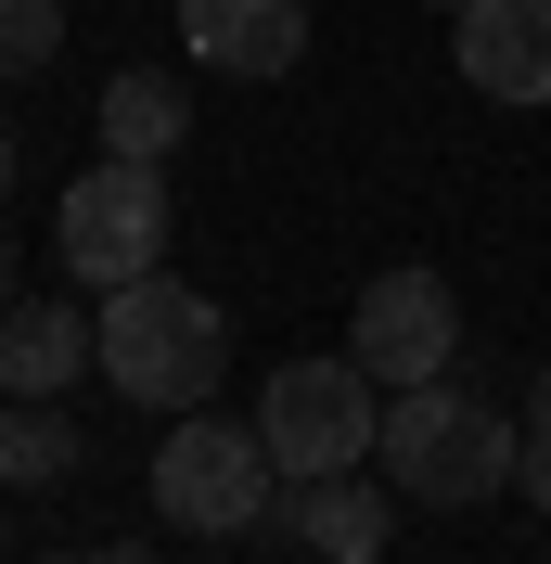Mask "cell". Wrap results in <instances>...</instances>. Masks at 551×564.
I'll list each match as a JSON object with an SVG mask.
<instances>
[{"instance_id": "9a60e30c", "label": "cell", "mask_w": 551, "mask_h": 564, "mask_svg": "<svg viewBox=\"0 0 551 564\" xmlns=\"http://www.w3.org/2000/svg\"><path fill=\"white\" fill-rule=\"evenodd\" d=\"M52 564H154V552H52Z\"/></svg>"}, {"instance_id": "277c9868", "label": "cell", "mask_w": 551, "mask_h": 564, "mask_svg": "<svg viewBox=\"0 0 551 564\" xmlns=\"http://www.w3.org/2000/svg\"><path fill=\"white\" fill-rule=\"evenodd\" d=\"M257 436H270L282 488H321V475H359L385 436V386L359 359H282L257 386Z\"/></svg>"}, {"instance_id": "ac0fdd59", "label": "cell", "mask_w": 551, "mask_h": 564, "mask_svg": "<svg viewBox=\"0 0 551 564\" xmlns=\"http://www.w3.org/2000/svg\"><path fill=\"white\" fill-rule=\"evenodd\" d=\"M0 193H13V129H0Z\"/></svg>"}, {"instance_id": "ba28073f", "label": "cell", "mask_w": 551, "mask_h": 564, "mask_svg": "<svg viewBox=\"0 0 551 564\" xmlns=\"http://www.w3.org/2000/svg\"><path fill=\"white\" fill-rule=\"evenodd\" d=\"M180 39L206 77H295L309 65V0H180Z\"/></svg>"}, {"instance_id": "7c38bea8", "label": "cell", "mask_w": 551, "mask_h": 564, "mask_svg": "<svg viewBox=\"0 0 551 564\" xmlns=\"http://www.w3.org/2000/svg\"><path fill=\"white\" fill-rule=\"evenodd\" d=\"M77 475V423L52 398H0V488H65Z\"/></svg>"}, {"instance_id": "3957f363", "label": "cell", "mask_w": 551, "mask_h": 564, "mask_svg": "<svg viewBox=\"0 0 551 564\" xmlns=\"http://www.w3.org/2000/svg\"><path fill=\"white\" fill-rule=\"evenodd\" d=\"M282 500V462L257 423H218V411H180V436H154V513H168L180 539H257Z\"/></svg>"}, {"instance_id": "d6986e66", "label": "cell", "mask_w": 551, "mask_h": 564, "mask_svg": "<svg viewBox=\"0 0 551 564\" xmlns=\"http://www.w3.org/2000/svg\"><path fill=\"white\" fill-rule=\"evenodd\" d=\"M436 13H462V0H436Z\"/></svg>"}, {"instance_id": "5bb4252c", "label": "cell", "mask_w": 551, "mask_h": 564, "mask_svg": "<svg viewBox=\"0 0 551 564\" xmlns=\"http://www.w3.org/2000/svg\"><path fill=\"white\" fill-rule=\"evenodd\" d=\"M514 488H526V500L551 513V423H526V462H514Z\"/></svg>"}, {"instance_id": "e0dca14e", "label": "cell", "mask_w": 551, "mask_h": 564, "mask_svg": "<svg viewBox=\"0 0 551 564\" xmlns=\"http://www.w3.org/2000/svg\"><path fill=\"white\" fill-rule=\"evenodd\" d=\"M526 423H551V372H539V398H526Z\"/></svg>"}, {"instance_id": "5b68a950", "label": "cell", "mask_w": 551, "mask_h": 564, "mask_svg": "<svg viewBox=\"0 0 551 564\" xmlns=\"http://www.w3.org/2000/svg\"><path fill=\"white\" fill-rule=\"evenodd\" d=\"M52 257H65L90 295L168 270V180L141 167V154H104L90 180H65V206H52Z\"/></svg>"}, {"instance_id": "4fadbf2b", "label": "cell", "mask_w": 551, "mask_h": 564, "mask_svg": "<svg viewBox=\"0 0 551 564\" xmlns=\"http://www.w3.org/2000/svg\"><path fill=\"white\" fill-rule=\"evenodd\" d=\"M65 52V0H0V77H39Z\"/></svg>"}, {"instance_id": "52a82bcc", "label": "cell", "mask_w": 551, "mask_h": 564, "mask_svg": "<svg viewBox=\"0 0 551 564\" xmlns=\"http://www.w3.org/2000/svg\"><path fill=\"white\" fill-rule=\"evenodd\" d=\"M449 65L487 104H551V0H462L449 13Z\"/></svg>"}, {"instance_id": "9c48e42d", "label": "cell", "mask_w": 551, "mask_h": 564, "mask_svg": "<svg viewBox=\"0 0 551 564\" xmlns=\"http://www.w3.org/2000/svg\"><path fill=\"white\" fill-rule=\"evenodd\" d=\"M77 372H104V321L52 308V295H13L0 308V398H65Z\"/></svg>"}, {"instance_id": "30bf717a", "label": "cell", "mask_w": 551, "mask_h": 564, "mask_svg": "<svg viewBox=\"0 0 551 564\" xmlns=\"http://www.w3.org/2000/svg\"><path fill=\"white\" fill-rule=\"evenodd\" d=\"M295 539H309L321 564H372L385 539H398V488H372V475H321V488H295Z\"/></svg>"}, {"instance_id": "6da1fadb", "label": "cell", "mask_w": 551, "mask_h": 564, "mask_svg": "<svg viewBox=\"0 0 551 564\" xmlns=\"http://www.w3.org/2000/svg\"><path fill=\"white\" fill-rule=\"evenodd\" d=\"M218 372H231V321H218V295H193V282L141 270L104 295V386L129 398V411H206Z\"/></svg>"}, {"instance_id": "8992f818", "label": "cell", "mask_w": 551, "mask_h": 564, "mask_svg": "<svg viewBox=\"0 0 551 564\" xmlns=\"http://www.w3.org/2000/svg\"><path fill=\"white\" fill-rule=\"evenodd\" d=\"M449 347H462L449 270H372V295H359V321H346V359L398 398V386H449Z\"/></svg>"}, {"instance_id": "8fae6325", "label": "cell", "mask_w": 551, "mask_h": 564, "mask_svg": "<svg viewBox=\"0 0 551 564\" xmlns=\"http://www.w3.org/2000/svg\"><path fill=\"white\" fill-rule=\"evenodd\" d=\"M180 141H193V104H180V77H104V154H141V167H168Z\"/></svg>"}, {"instance_id": "2e32d148", "label": "cell", "mask_w": 551, "mask_h": 564, "mask_svg": "<svg viewBox=\"0 0 551 564\" xmlns=\"http://www.w3.org/2000/svg\"><path fill=\"white\" fill-rule=\"evenodd\" d=\"M0 308H13V231H0Z\"/></svg>"}, {"instance_id": "7a4b0ae2", "label": "cell", "mask_w": 551, "mask_h": 564, "mask_svg": "<svg viewBox=\"0 0 551 564\" xmlns=\"http://www.w3.org/2000/svg\"><path fill=\"white\" fill-rule=\"evenodd\" d=\"M385 488L423 500V513H475V500L514 488V462H526V423H500L487 398H449V386H398L385 398Z\"/></svg>"}]
</instances>
